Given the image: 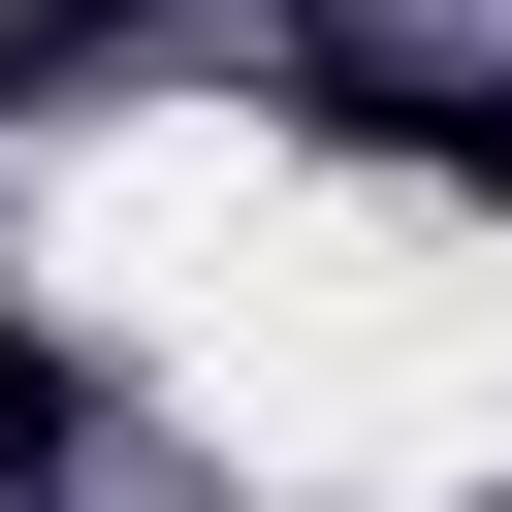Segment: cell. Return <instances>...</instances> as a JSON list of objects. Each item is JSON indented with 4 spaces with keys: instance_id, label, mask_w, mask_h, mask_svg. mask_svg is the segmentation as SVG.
<instances>
[{
    "instance_id": "cell-3",
    "label": "cell",
    "mask_w": 512,
    "mask_h": 512,
    "mask_svg": "<svg viewBox=\"0 0 512 512\" xmlns=\"http://www.w3.org/2000/svg\"><path fill=\"white\" fill-rule=\"evenodd\" d=\"M96 64H128V0H0V128H32V96H96Z\"/></svg>"
},
{
    "instance_id": "cell-2",
    "label": "cell",
    "mask_w": 512,
    "mask_h": 512,
    "mask_svg": "<svg viewBox=\"0 0 512 512\" xmlns=\"http://www.w3.org/2000/svg\"><path fill=\"white\" fill-rule=\"evenodd\" d=\"M64 448H96V352H64V320H0V512H32Z\"/></svg>"
},
{
    "instance_id": "cell-1",
    "label": "cell",
    "mask_w": 512,
    "mask_h": 512,
    "mask_svg": "<svg viewBox=\"0 0 512 512\" xmlns=\"http://www.w3.org/2000/svg\"><path fill=\"white\" fill-rule=\"evenodd\" d=\"M256 64H288V128H352V160H416V192H480V224H512V64H416V32H352V0H320V32H256Z\"/></svg>"
}]
</instances>
